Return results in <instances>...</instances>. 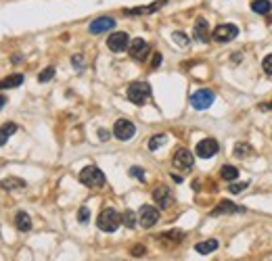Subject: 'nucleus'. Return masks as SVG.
<instances>
[{"mask_svg": "<svg viewBox=\"0 0 272 261\" xmlns=\"http://www.w3.org/2000/svg\"><path fill=\"white\" fill-rule=\"evenodd\" d=\"M120 224H122V215L111 207L103 209L100 215L97 217V226H99V230H103V232H115L120 228Z\"/></svg>", "mask_w": 272, "mask_h": 261, "instance_id": "1", "label": "nucleus"}, {"mask_svg": "<svg viewBox=\"0 0 272 261\" xmlns=\"http://www.w3.org/2000/svg\"><path fill=\"white\" fill-rule=\"evenodd\" d=\"M80 182L88 188H103L105 186V173L97 165H88L80 171Z\"/></svg>", "mask_w": 272, "mask_h": 261, "instance_id": "2", "label": "nucleus"}, {"mask_svg": "<svg viewBox=\"0 0 272 261\" xmlns=\"http://www.w3.org/2000/svg\"><path fill=\"white\" fill-rule=\"evenodd\" d=\"M126 96L130 102H134V105H145V102L151 98V86L147 82H134L128 86Z\"/></svg>", "mask_w": 272, "mask_h": 261, "instance_id": "3", "label": "nucleus"}, {"mask_svg": "<svg viewBox=\"0 0 272 261\" xmlns=\"http://www.w3.org/2000/svg\"><path fill=\"white\" fill-rule=\"evenodd\" d=\"M237 36H239V27L235 25V23H222V25H218L212 31V38H214L216 42H220V44L232 42Z\"/></svg>", "mask_w": 272, "mask_h": 261, "instance_id": "4", "label": "nucleus"}, {"mask_svg": "<svg viewBox=\"0 0 272 261\" xmlns=\"http://www.w3.org/2000/svg\"><path fill=\"white\" fill-rule=\"evenodd\" d=\"M214 100H216V94L212 90H207V88H201L197 90L195 94H191V105L195 107L197 111H205L214 105Z\"/></svg>", "mask_w": 272, "mask_h": 261, "instance_id": "5", "label": "nucleus"}, {"mask_svg": "<svg viewBox=\"0 0 272 261\" xmlns=\"http://www.w3.org/2000/svg\"><path fill=\"white\" fill-rule=\"evenodd\" d=\"M134 134H136V125L132 123L130 119H118L113 125V136L122 140V142H126L130 138H134Z\"/></svg>", "mask_w": 272, "mask_h": 261, "instance_id": "6", "label": "nucleus"}, {"mask_svg": "<svg viewBox=\"0 0 272 261\" xmlns=\"http://www.w3.org/2000/svg\"><path fill=\"white\" fill-rule=\"evenodd\" d=\"M218 151H220V144L214 138H203L195 146V155L201 157V159H212L214 155H218Z\"/></svg>", "mask_w": 272, "mask_h": 261, "instance_id": "7", "label": "nucleus"}, {"mask_svg": "<svg viewBox=\"0 0 272 261\" xmlns=\"http://www.w3.org/2000/svg\"><path fill=\"white\" fill-rule=\"evenodd\" d=\"M174 167L176 169H180V171H189L193 169V163H195V157H193L191 151H186V148H178V151L174 153Z\"/></svg>", "mask_w": 272, "mask_h": 261, "instance_id": "8", "label": "nucleus"}, {"mask_svg": "<svg viewBox=\"0 0 272 261\" xmlns=\"http://www.w3.org/2000/svg\"><path fill=\"white\" fill-rule=\"evenodd\" d=\"M138 221H141L143 228H153L159 221V209L151 207V205H143L141 211H138Z\"/></svg>", "mask_w": 272, "mask_h": 261, "instance_id": "9", "label": "nucleus"}, {"mask_svg": "<svg viewBox=\"0 0 272 261\" xmlns=\"http://www.w3.org/2000/svg\"><path fill=\"white\" fill-rule=\"evenodd\" d=\"M107 46L111 52H124L130 46V38L126 31H115V34L107 38Z\"/></svg>", "mask_w": 272, "mask_h": 261, "instance_id": "10", "label": "nucleus"}, {"mask_svg": "<svg viewBox=\"0 0 272 261\" xmlns=\"http://www.w3.org/2000/svg\"><path fill=\"white\" fill-rule=\"evenodd\" d=\"M128 52H130V57L134 59V61H145L147 57H149V52H151V46L147 44L143 38H136V40L130 42Z\"/></svg>", "mask_w": 272, "mask_h": 261, "instance_id": "11", "label": "nucleus"}, {"mask_svg": "<svg viewBox=\"0 0 272 261\" xmlns=\"http://www.w3.org/2000/svg\"><path fill=\"white\" fill-rule=\"evenodd\" d=\"M153 201L157 203V207L170 209L174 205V194H172V190H170L168 186H157L153 190Z\"/></svg>", "mask_w": 272, "mask_h": 261, "instance_id": "12", "label": "nucleus"}, {"mask_svg": "<svg viewBox=\"0 0 272 261\" xmlns=\"http://www.w3.org/2000/svg\"><path fill=\"white\" fill-rule=\"evenodd\" d=\"M115 27V19L113 17H97L95 21L90 23V34H105V31H109V29H113Z\"/></svg>", "mask_w": 272, "mask_h": 261, "instance_id": "13", "label": "nucleus"}, {"mask_svg": "<svg viewBox=\"0 0 272 261\" xmlns=\"http://www.w3.org/2000/svg\"><path fill=\"white\" fill-rule=\"evenodd\" d=\"M193 36L197 42H209V25L205 17H197L195 19V27H193Z\"/></svg>", "mask_w": 272, "mask_h": 261, "instance_id": "14", "label": "nucleus"}, {"mask_svg": "<svg viewBox=\"0 0 272 261\" xmlns=\"http://www.w3.org/2000/svg\"><path fill=\"white\" fill-rule=\"evenodd\" d=\"M168 4V0H157L153 4H147V6H134V9H124L126 15H151V13H157L159 9Z\"/></svg>", "mask_w": 272, "mask_h": 261, "instance_id": "15", "label": "nucleus"}, {"mask_svg": "<svg viewBox=\"0 0 272 261\" xmlns=\"http://www.w3.org/2000/svg\"><path fill=\"white\" fill-rule=\"evenodd\" d=\"M245 207H239V205L230 203V201H220V205L209 213V217H220V215H226V213H243Z\"/></svg>", "mask_w": 272, "mask_h": 261, "instance_id": "16", "label": "nucleus"}, {"mask_svg": "<svg viewBox=\"0 0 272 261\" xmlns=\"http://www.w3.org/2000/svg\"><path fill=\"white\" fill-rule=\"evenodd\" d=\"M0 186H2V190H6V192H15V190H23V188L27 186V182L11 176V178H4L2 182H0Z\"/></svg>", "mask_w": 272, "mask_h": 261, "instance_id": "17", "label": "nucleus"}, {"mask_svg": "<svg viewBox=\"0 0 272 261\" xmlns=\"http://www.w3.org/2000/svg\"><path fill=\"white\" fill-rule=\"evenodd\" d=\"M15 228H17L19 232H29L32 230V217H29L25 211H19L17 215H15Z\"/></svg>", "mask_w": 272, "mask_h": 261, "instance_id": "18", "label": "nucleus"}, {"mask_svg": "<svg viewBox=\"0 0 272 261\" xmlns=\"http://www.w3.org/2000/svg\"><path fill=\"white\" fill-rule=\"evenodd\" d=\"M21 84H23V75L21 73H13V75L0 80V90H11V88H17V86H21Z\"/></svg>", "mask_w": 272, "mask_h": 261, "instance_id": "19", "label": "nucleus"}, {"mask_svg": "<svg viewBox=\"0 0 272 261\" xmlns=\"http://www.w3.org/2000/svg\"><path fill=\"white\" fill-rule=\"evenodd\" d=\"M218 249V240L216 238H209V240H203V242H197L195 244V251L199 255H209V253H214Z\"/></svg>", "mask_w": 272, "mask_h": 261, "instance_id": "20", "label": "nucleus"}, {"mask_svg": "<svg viewBox=\"0 0 272 261\" xmlns=\"http://www.w3.org/2000/svg\"><path fill=\"white\" fill-rule=\"evenodd\" d=\"M251 11L258 15H270L272 13V2L270 0H251Z\"/></svg>", "mask_w": 272, "mask_h": 261, "instance_id": "21", "label": "nucleus"}, {"mask_svg": "<svg viewBox=\"0 0 272 261\" xmlns=\"http://www.w3.org/2000/svg\"><path fill=\"white\" fill-rule=\"evenodd\" d=\"M220 176H222V180L232 182V180H237V178H239V169H237V167H232V165H224V167L220 169Z\"/></svg>", "mask_w": 272, "mask_h": 261, "instance_id": "22", "label": "nucleus"}, {"mask_svg": "<svg viewBox=\"0 0 272 261\" xmlns=\"http://www.w3.org/2000/svg\"><path fill=\"white\" fill-rule=\"evenodd\" d=\"M136 221H138V215H136V213L134 211H124L122 213V224L124 226H126V228H134L136 226Z\"/></svg>", "mask_w": 272, "mask_h": 261, "instance_id": "23", "label": "nucleus"}, {"mask_svg": "<svg viewBox=\"0 0 272 261\" xmlns=\"http://www.w3.org/2000/svg\"><path fill=\"white\" fill-rule=\"evenodd\" d=\"M166 140H168V134H155V136L149 140V151H157L159 146L166 144Z\"/></svg>", "mask_w": 272, "mask_h": 261, "instance_id": "24", "label": "nucleus"}, {"mask_svg": "<svg viewBox=\"0 0 272 261\" xmlns=\"http://www.w3.org/2000/svg\"><path fill=\"white\" fill-rule=\"evenodd\" d=\"M251 155V146L245 144V142H237L235 144V157H239V159H243V157Z\"/></svg>", "mask_w": 272, "mask_h": 261, "instance_id": "25", "label": "nucleus"}, {"mask_svg": "<svg viewBox=\"0 0 272 261\" xmlns=\"http://www.w3.org/2000/svg\"><path fill=\"white\" fill-rule=\"evenodd\" d=\"M249 188V182H235V184H228V192L232 194H239V192H243Z\"/></svg>", "mask_w": 272, "mask_h": 261, "instance_id": "26", "label": "nucleus"}, {"mask_svg": "<svg viewBox=\"0 0 272 261\" xmlns=\"http://www.w3.org/2000/svg\"><path fill=\"white\" fill-rule=\"evenodd\" d=\"M52 77H54V67H46L44 71H40V75H38V82L46 84V82H50Z\"/></svg>", "mask_w": 272, "mask_h": 261, "instance_id": "27", "label": "nucleus"}, {"mask_svg": "<svg viewBox=\"0 0 272 261\" xmlns=\"http://www.w3.org/2000/svg\"><path fill=\"white\" fill-rule=\"evenodd\" d=\"M88 219H90V209L80 207V211H77V221H80V224H88Z\"/></svg>", "mask_w": 272, "mask_h": 261, "instance_id": "28", "label": "nucleus"}, {"mask_svg": "<svg viewBox=\"0 0 272 261\" xmlns=\"http://www.w3.org/2000/svg\"><path fill=\"white\" fill-rule=\"evenodd\" d=\"M172 40H174L176 44H180V46H186V44H189V38L184 36V31H174V34H172Z\"/></svg>", "mask_w": 272, "mask_h": 261, "instance_id": "29", "label": "nucleus"}, {"mask_svg": "<svg viewBox=\"0 0 272 261\" xmlns=\"http://www.w3.org/2000/svg\"><path fill=\"white\" fill-rule=\"evenodd\" d=\"M262 67H264V71H266L268 75H272V54H266V57H264Z\"/></svg>", "mask_w": 272, "mask_h": 261, "instance_id": "30", "label": "nucleus"}, {"mask_svg": "<svg viewBox=\"0 0 272 261\" xmlns=\"http://www.w3.org/2000/svg\"><path fill=\"white\" fill-rule=\"evenodd\" d=\"M130 176L136 178V180H145V169L143 167H136V165H134V167H130Z\"/></svg>", "mask_w": 272, "mask_h": 261, "instance_id": "31", "label": "nucleus"}, {"mask_svg": "<svg viewBox=\"0 0 272 261\" xmlns=\"http://www.w3.org/2000/svg\"><path fill=\"white\" fill-rule=\"evenodd\" d=\"M72 65L75 69H84V57H82V54H74V57H72Z\"/></svg>", "mask_w": 272, "mask_h": 261, "instance_id": "32", "label": "nucleus"}, {"mask_svg": "<svg viewBox=\"0 0 272 261\" xmlns=\"http://www.w3.org/2000/svg\"><path fill=\"white\" fill-rule=\"evenodd\" d=\"M145 253H147V249L143 247V244H134V247H132V255L134 257H143Z\"/></svg>", "mask_w": 272, "mask_h": 261, "instance_id": "33", "label": "nucleus"}, {"mask_svg": "<svg viewBox=\"0 0 272 261\" xmlns=\"http://www.w3.org/2000/svg\"><path fill=\"white\" fill-rule=\"evenodd\" d=\"M109 138H111V132H109V130H103V128H100L99 130V140H109Z\"/></svg>", "mask_w": 272, "mask_h": 261, "instance_id": "34", "label": "nucleus"}, {"mask_svg": "<svg viewBox=\"0 0 272 261\" xmlns=\"http://www.w3.org/2000/svg\"><path fill=\"white\" fill-rule=\"evenodd\" d=\"M6 140H9V134H6L4 128H0V146L6 144Z\"/></svg>", "mask_w": 272, "mask_h": 261, "instance_id": "35", "label": "nucleus"}, {"mask_svg": "<svg viewBox=\"0 0 272 261\" xmlns=\"http://www.w3.org/2000/svg\"><path fill=\"white\" fill-rule=\"evenodd\" d=\"M2 128L6 130V134H9V136H11V134L17 132V125H15V123H6V125H2Z\"/></svg>", "mask_w": 272, "mask_h": 261, "instance_id": "36", "label": "nucleus"}, {"mask_svg": "<svg viewBox=\"0 0 272 261\" xmlns=\"http://www.w3.org/2000/svg\"><path fill=\"white\" fill-rule=\"evenodd\" d=\"M159 63H161V54L155 52V57H153V67H159Z\"/></svg>", "mask_w": 272, "mask_h": 261, "instance_id": "37", "label": "nucleus"}, {"mask_svg": "<svg viewBox=\"0 0 272 261\" xmlns=\"http://www.w3.org/2000/svg\"><path fill=\"white\" fill-rule=\"evenodd\" d=\"M172 180H174V182H178V184H180V182H182V176H178V173H172Z\"/></svg>", "mask_w": 272, "mask_h": 261, "instance_id": "38", "label": "nucleus"}, {"mask_svg": "<svg viewBox=\"0 0 272 261\" xmlns=\"http://www.w3.org/2000/svg\"><path fill=\"white\" fill-rule=\"evenodd\" d=\"M4 105H6V98H4V96H2V94H0V109H2V107H4Z\"/></svg>", "mask_w": 272, "mask_h": 261, "instance_id": "39", "label": "nucleus"}, {"mask_svg": "<svg viewBox=\"0 0 272 261\" xmlns=\"http://www.w3.org/2000/svg\"><path fill=\"white\" fill-rule=\"evenodd\" d=\"M260 109H264V111H266V109H272V105H260Z\"/></svg>", "mask_w": 272, "mask_h": 261, "instance_id": "40", "label": "nucleus"}]
</instances>
